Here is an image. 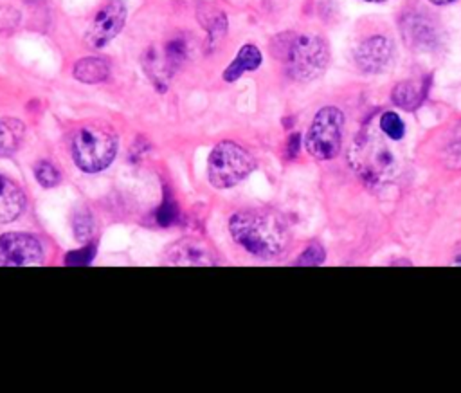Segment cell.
Listing matches in <instances>:
<instances>
[{
  "label": "cell",
  "mask_w": 461,
  "mask_h": 393,
  "mask_svg": "<svg viewBox=\"0 0 461 393\" xmlns=\"http://www.w3.org/2000/svg\"><path fill=\"white\" fill-rule=\"evenodd\" d=\"M232 240L258 258L279 254L290 238L286 220L274 209L254 207L232 215L229 222Z\"/></svg>",
  "instance_id": "1"
},
{
  "label": "cell",
  "mask_w": 461,
  "mask_h": 393,
  "mask_svg": "<svg viewBox=\"0 0 461 393\" xmlns=\"http://www.w3.org/2000/svg\"><path fill=\"white\" fill-rule=\"evenodd\" d=\"M272 52L283 61L286 74L303 83L319 78L330 61L326 41L313 34H279L272 43Z\"/></svg>",
  "instance_id": "2"
},
{
  "label": "cell",
  "mask_w": 461,
  "mask_h": 393,
  "mask_svg": "<svg viewBox=\"0 0 461 393\" xmlns=\"http://www.w3.org/2000/svg\"><path fill=\"white\" fill-rule=\"evenodd\" d=\"M117 151L113 132L101 124L81 126L72 139V157L79 169L97 173L110 166Z\"/></svg>",
  "instance_id": "3"
},
{
  "label": "cell",
  "mask_w": 461,
  "mask_h": 393,
  "mask_svg": "<svg viewBox=\"0 0 461 393\" xmlns=\"http://www.w3.org/2000/svg\"><path fill=\"white\" fill-rule=\"evenodd\" d=\"M256 168L254 157L232 141L218 142L207 160V178L218 187H232Z\"/></svg>",
  "instance_id": "4"
},
{
  "label": "cell",
  "mask_w": 461,
  "mask_h": 393,
  "mask_svg": "<svg viewBox=\"0 0 461 393\" xmlns=\"http://www.w3.org/2000/svg\"><path fill=\"white\" fill-rule=\"evenodd\" d=\"M342 130L344 114L335 106L321 108L304 139L308 153L317 160H330L337 157L342 144Z\"/></svg>",
  "instance_id": "5"
},
{
  "label": "cell",
  "mask_w": 461,
  "mask_h": 393,
  "mask_svg": "<svg viewBox=\"0 0 461 393\" xmlns=\"http://www.w3.org/2000/svg\"><path fill=\"white\" fill-rule=\"evenodd\" d=\"M126 20V5L122 0H104L94 13L86 29V45L92 49L104 47L119 34Z\"/></svg>",
  "instance_id": "6"
},
{
  "label": "cell",
  "mask_w": 461,
  "mask_h": 393,
  "mask_svg": "<svg viewBox=\"0 0 461 393\" xmlns=\"http://www.w3.org/2000/svg\"><path fill=\"white\" fill-rule=\"evenodd\" d=\"M43 258L38 238L25 233H5L0 236V265H36Z\"/></svg>",
  "instance_id": "7"
},
{
  "label": "cell",
  "mask_w": 461,
  "mask_h": 393,
  "mask_svg": "<svg viewBox=\"0 0 461 393\" xmlns=\"http://www.w3.org/2000/svg\"><path fill=\"white\" fill-rule=\"evenodd\" d=\"M358 171L369 180H380L393 169V153L382 144L380 139L358 142Z\"/></svg>",
  "instance_id": "8"
},
{
  "label": "cell",
  "mask_w": 461,
  "mask_h": 393,
  "mask_svg": "<svg viewBox=\"0 0 461 393\" xmlns=\"http://www.w3.org/2000/svg\"><path fill=\"white\" fill-rule=\"evenodd\" d=\"M394 49L385 36H371L364 40L355 50L357 67L364 72H382L393 59Z\"/></svg>",
  "instance_id": "9"
},
{
  "label": "cell",
  "mask_w": 461,
  "mask_h": 393,
  "mask_svg": "<svg viewBox=\"0 0 461 393\" xmlns=\"http://www.w3.org/2000/svg\"><path fill=\"white\" fill-rule=\"evenodd\" d=\"M169 263L175 265H212L216 263V254L212 247L200 238H182L166 254Z\"/></svg>",
  "instance_id": "10"
},
{
  "label": "cell",
  "mask_w": 461,
  "mask_h": 393,
  "mask_svg": "<svg viewBox=\"0 0 461 393\" xmlns=\"http://www.w3.org/2000/svg\"><path fill=\"white\" fill-rule=\"evenodd\" d=\"M25 207L22 189L11 178L0 175V224L16 220Z\"/></svg>",
  "instance_id": "11"
},
{
  "label": "cell",
  "mask_w": 461,
  "mask_h": 393,
  "mask_svg": "<svg viewBox=\"0 0 461 393\" xmlns=\"http://www.w3.org/2000/svg\"><path fill=\"white\" fill-rule=\"evenodd\" d=\"M261 65V52L256 45L247 43L240 49V52L236 54V58L232 59V63L227 67V70L223 72V79L225 81H236L240 76H243L245 72L256 70Z\"/></svg>",
  "instance_id": "12"
},
{
  "label": "cell",
  "mask_w": 461,
  "mask_h": 393,
  "mask_svg": "<svg viewBox=\"0 0 461 393\" xmlns=\"http://www.w3.org/2000/svg\"><path fill=\"white\" fill-rule=\"evenodd\" d=\"M189 52H191V43L184 34H180L176 38H171L164 45V50H162V61H164L167 72L171 74L178 67H182L187 61Z\"/></svg>",
  "instance_id": "13"
},
{
  "label": "cell",
  "mask_w": 461,
  "mask_h": 393,
  "mask_svg": "<svg viewBox=\"0 0 461 393\" xmlns=\"http://www.w3.org/2000/svg\"><path fill=\"white\" fill-rule=\"evenodd\" d=\"M25 126L18 119H0V155L14 153L23 141Z\"/></svg>",
  "instance_id": "14"
},
{
  "label": "cell",
  "mask_w": 461,
  "mask_h": 393,
  "mask_svg": "<svg viewBox=\"0 0 461 393\" xmlns=\"http://www.w3.org/2000/svg\"><path fill=\"white\" fill-rule=\"evenodd\" d=\"M74 78L81 83H99L108 78V65L101 58H83L74 65Z\"/></svg>",
  "instance_id": "15"
},
{
  "label": "cell",
  "mask_w": 461,
  "mask_h": 393,
  "mask_svg": "<svg viewBox=\"0 0 461 393\" xmlns=\"http://www.w3.org/2000/svg\"><path fill=\"white\" fill-rule=\"evenodd\" d=\"M423 94H425L423 85H420L418 81H402L393 90V101L402 108L412 110L414 106L420 105Z\"/></svg>",
  "instance_id": "16"
},
{
  "label": "cell",
  "mask_w": 461,
  "mask_h": 393,
  "mask_svg": "<svg viewBox=\"0 0 461 393\" xmlns=\"http://www.w3.org/2000/svg\"><path fill=\"white\" fill-rule=\"evenodd\" d=\"M380 130L393 141H400L405 133V124L394 112H384L380 117Z\"/></svg>",
  "instance_id": "17"
},
{
  "label": "cell",
  "mask_w": 461,
  "mask_h": 393,
  "mask_svg": "<svg viewBox=\"0 0 461 393\" xmlns=\"http://www.w3.org/2000/svg\"><path fill=\"white\" fill-rule=\"evenodd\" d=\"M34 177L40 182V186H43V187H52V186H56L61 180L59 169L52 162H49V160H40L36 164Z\"/></svg>",
  "instance_id": "18"
},
{
  "label": "cell",
  "mask_w": 461,
  "mask_h": 393,
  "mask_svg": "<svg viewBox=\"0 0 461 393\" xmlns=\"http://www.w3.org/2000/svg\"><path fill=\"white\" fill-rule=\"evenodd\" d=\"M74 231H76V238L77 240H86L92 236L94 233V222L88 211H79L74 216Z\"/></svg>",
  "instance_id": "19"
},
{
  "label": "cell",
  "mask_w": 461,
  "mask_h": 393,
  "mask_svg": "<svg viewBox=\"0 0 461 393\" xmlns=\"http://www.w3.org/2000/svg\"><path fill=\"white\" fill-rule=\"evenodd\" d=\"M200 22L205 25V29L212 34L225 32V14L221 11L216 13H200Z\"/></svg>",
  "instance_id": "20"
},
{
  "label": "cell",
  "mask_w": 461,
  "mask_h": 393,
  "mask_svg": "<svg viewBox=\"0 0 461 393\" xmlns=\"http://www.w3.org/2000/svg\"><path fill=\"white\" fill-rule=\"evenodd\" d=\"M178 216V209H176V204L173 200H164L162 206L157 209V224L166 227V225H171Z\"/></svg>",
  "instance_id": "21"
},
{
  "label": "cell",
  "mask_w": 461,
  "mask_h": 393,
  "mask_svg": "<svg viewBox=\"0 0 461 393\" xmlns=\"http://www.w3.org/2000/svg\"><path fill=\"white\" fill-rule=\"evenodd\" d=\"M324 260V251L319 243H312L297 260V265H317L322 263Z\"/></svg>",
  "instance_id": "22"
},
{
  "label": "cell",
  "mask_w": 461,
  "mask_h": 393,
  "mask_svg": "<svg viewBox=\"0 0 461 393\" xmlns=\"http://www.w3.org/2000/svg\"><path fill=\"white\" fill-rule=\"evenodd\" d=\"M95 254V245L90 243L86 247H83L81 251H76V252H70L67 258H65V263L68 265H83V263H88Z\"/></svg>",
  "instance_id": "23"
},
{
  "label": "cell",
  "mask_w": 461,
  "mask_h": 393,
  "mask_svg": "<svg viewBox=\"0 0 461 393\" xmlns=\"http://www.w3.org/2000/svg\"><path fill=\"white\" fill-rule=\"evenodd\" d=\"M20 20V14L16 9L9 5H0V31L13 29Z\"/></svg>",
  "instance_id": "24"
},
{
  "label": "cell",
  "mask_w": 461,
  "mask_h": 393,
  "mask_svg": "<svg viewBox=\"0 0 461 393\" xmlns=\"http://www.w3.org/2000/svg\"><path fill=\"white\" fill-rule=\"evenodd\" d=\"M447 164L456 169L461 168V142H457L447 150Z\"/></svg>",
  "instance_id": "25"
},
{
  "label": "cell",
  "mask_w": 461,
  "mask_h": 393,
  "mask_svg": "<svg viewBox=\"0 0 461 393\" xmlns=\"http://www.w3.org/2000/svg\"><path fill=\"white\" fill-rule=\"evenodd\" d=\"M432 4H436V5H445V4H450V2H454V0H430Z\"/></svg>",
  "instance_id": "26"
},
{
  "label": "cell",
  "mask_w": 461,
  "mask_h": 393,
  "mask_svg": "<svg viewBox=\"0 0 461 393\" xmlns=\"http://www.w3.org/2000/svg\"><path fill=\"white\" fill-rule=\"evenodd\" d=\"M27 4H36V2H40V0H25Z\"/></svg>",
  "instance_id": "27"
},
{
  "label": "cell",
  "mask_w": 461,
  "mask_h": 393,
  "mask_svg": "<svg viewBox=\"0 0 461 393\" xmlns=\"http://www.w3.org/2000/svg\"><path fill=\"white\" fill-rule=\"evenodd\" d=\"M366 2H385V0H366Z\"/></svg>",
  "instance_id": "28"
}]
</instances>
